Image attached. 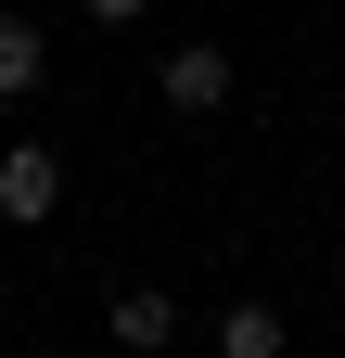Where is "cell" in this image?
Segmentation results:
<instances>
[{
	"instance_id": "obj_6",
	"label": "cell",
	"mask_w": 345,
	"mask_h": 358,
	"mask_svg": "<svg viewBox=\"0 0 345 358\" xmlns=\"http://www.w3.org/2000/svg\"><path fill=\"white\" fill-rule=\"evenodd\" d=\"M90 13H103V26H141V13H154V0H90Z\"/></svg>"
},
{
	"instance_id": "obj_2",
	"label": "cell",
	"mask_w": 345,
	"mask_h": 358,
	"mask_svg": "<svg viewBox=\"0 0 345 358\" xmlns=\"http://www.w3.org/2000/svg\"><path fill=\"white\" fill-rule=\"evenodd\" d=\"M166 103H179V115H218L230 103V52H218V38H205V52H166Z\"/></svg>"
},
{
	"instance_id": "obj_3",
	"label": "cell",
	"mask_w": 345,
	"mask_h": 358,
	"mask_svg": "<svg viewBox=\"0 0 345 358\" xmlns=\"http://www.w3.org/2000/svg\"><path fill=\"white\" fill-rule=\"evenodd\" d=\"M38 64H52V52H38V26H26V13H0V103H26Z\"/></svg>"
},
{
	"instance_id": "obj_4",
	"label": "cell",
	"mask_w": 345,
	"mask_h": 358,
	"mask_svg": "<svg viewBox=\"0 0 345 358\" xmlns=\"http://www.w3.org/2000/svg\"><path fill=\"white\" fill-rule=\"evenodd\" d=\"M166 333H179V307H166L154 282H128L115 294V345H166Z\"/></svg>"
},
{
	"instance_id": "obj_5",
	"label": "cell",
	"mask_w": 345,
	"mask_h": 358,
	"mask_svg": "<svg viewBox=\"0 0 345 358\" xmlns=\"http://www.w3.org/2000/svg\"><path fill=\"white\" fill-rule=\"evenodd\" d=\"M218 358H281V307H230V320H218Z\"/></svg>"
},
{
	"instance_id": "obj_1",
	"label": "cell",
	"mask_w": 345,
	"mask_h": 358,
	"mask_svg": "<svg viewBox=\"0 0 345 358\" xmlns=\"http://www.w3.org/2000/svg\"><path fill=\"white\" fill-rule=\"evenodd\" d=\"M52 205H64V154H26V141H13V154H0V217L38 231Z\"/></svg>"
}]
</instances>
